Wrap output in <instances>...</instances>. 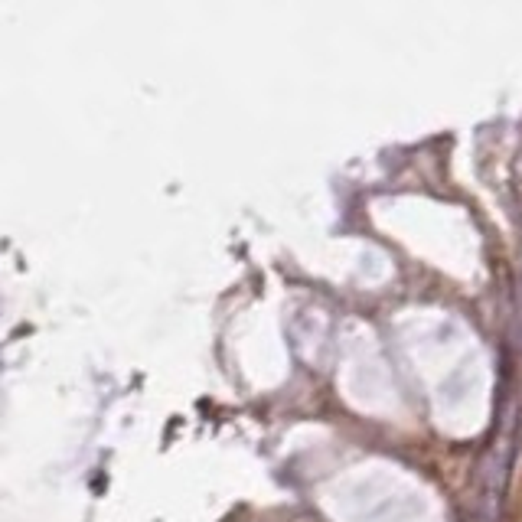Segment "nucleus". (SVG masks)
Wrapping results in <instances>:
<instances>
[]
</instances>
